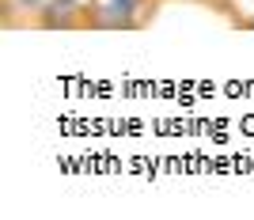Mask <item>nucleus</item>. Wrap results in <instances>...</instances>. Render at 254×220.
<instances>
[{
    "label": "nucleus",
    "mask_w": 254,
    "mask_h": 220,
    "mask_svg": "<svg viewBox=\"0 0 254 220\" xmlns=\"http://www.w3.org/2000/svg\"><path fill=\"white\" fill-rule=\"evenodd\" d=\"M156 15V0H87L91 31H137Z\"/></svg>",
    "instance_id": "obj_1"
},
{
    "label": "nucleus",
    "mask_w": 254,
    "mask_h": 220,
    "mask_svg": "<svg viewBox=\"0 0 254 220\" xmlns=\"http://www.w3.org/2000/svg\"><path fill=\"white\" fill-rule=\"evenodd\" d=\"M34 27L42 31H76L87 27V4L84 0H46L34 11Z\"/></svg>",
    "instance_id": "obj_2"
},
{
    "label": "nucleus",
    "mask_w": 254,
    "mask_h": 220,
    "mask_svg": "<svg viewBox=\"0 0 254 220\" xmlns=\"http://www.w3.org/2000/svg\"><path fill=\"white\" fill-rule=\"evenodd\" d=\"M46 0H8V11H38Z\"/></svg>",
    "instance_id": "obj_3"
},
{
    "label": "nucleus",
    "mask_w": 254,
    "mask_h": 220,
    "mask_svg": "<svg viewBox=\"0 0 254 220\" xmlns=\"http://www.w3.org/2000/svg\"><path fill=\"white\" fill-rule=\"evenodd\" d=\"M243 27H247V31H254V15H251V19H243Z\"/></svg>",
    "instance_id": "obj_4"
}]
</instances>
